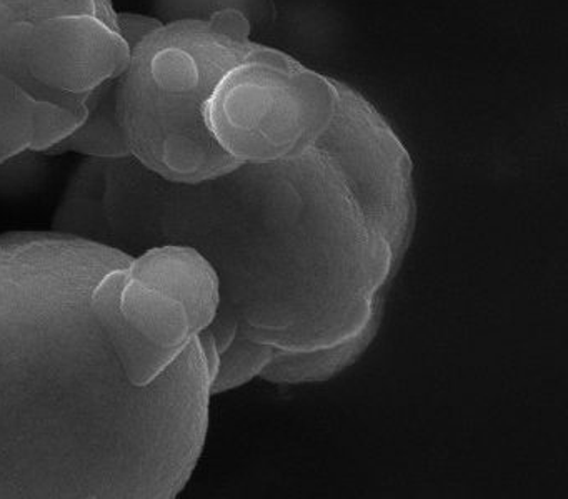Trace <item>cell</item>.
<instances>
[{"label": "cell", "instance_id": "obj_8", "mask_svg": "<svg viewBox=\"0 0 568 499\" xmlns=\"http://www.w3.org/2000/svg\"><path fill=\"white\" fill-rule=\"evenodd\" d=\"M385 315V296L375 303L371 318L364 328L334 345L321 348L287 352L277 349L261 379L271 385L298 386L314 385L334 379L347 371L374 345Z\"/></svg>", "mask_w": 568, "mask_h": 499}, {"label": "cell", "instance_id": "obj_9", "mask_svg": "<svg viewBox=\"0 0 568 499\" xmlns=\"http://www.w3.org/2000/svg\"><path fill=\"white\" fill-rule=\"evenodd\" d=\"M275 352L277 348L274 346L252 339L239 328L231 345L219 356L217 373L212 381L211 391L219 395L241 388L252 379L261 378Z\"/></svg>", "mask_w": 568, "mask_h": 499}, {"label": "cell", "instance_id": "obj_2", "mask_svg": "<svg viewBox=\"0 0 568 499\" xmlns=\"http://www.w3.org/2000/svg\"><path fill=\"white\" fill-rule=\"evenodd\" d=\"M242 45L204 23L184 22L158 30L135 50L125 109L129 115L149 112L155 125L162 123L164 162L175 179H221L241 166L209 132L204 106Z\"/></svg>", "mask_w": 568, "mask_h": 499}, {"label": "cell", "instance_id": "obj_4", "mask_svg": "<svg viewBox=\"0 0 568 499\" xmlns=\"http://www.w3.org/2000/svg\"><path fill=\"white\" fill-rule=\"evenodd\" d=\"M315 146L331 160L400 269L417 226L414 166L404 143L364 99L345 92Z\"/></svg>", "mask_w": 568, "mask_h": 499}, {"label": "cell", "instance_id": "obj_5", "mask_svg": "<svg viewBox=\"0 0 568 499\" xmlns=\"http://www.w3.org/2000/svg\"><path fill=\"white\" fill-rule=\"evenodd\" d=\"M94 306L138 386L158 378L195 338L184 306L132 278L128 269L111 273L99 285Z\"/></svg>", "mask_w": 568, "mask_h": 499}, {"label": "cell", "instance_id": "obj_3", "mask_svg": "<svg viewBox=\"0 0 568 499\" xmlns=\"http://www.w3.org/2000/svg\"><path fill=\"white\" fill-rule=\"evenodd\" d=\"M344 95L335 83L244 43L205 100V125L241 165L277 162L312 149Z\"/></svg>", "mask_w": 568, "mask_h": 499}, {"label": "cell", "instance_id": "obj_6", "mask_svg": "<svg viewBox=\"0 0 568 499\" xmlns=\"http://www.w3.org/2000/svg\"><path fill=\"white\" fill-rule=\"evenodd\" d=\"M124 53L121 39L94 17H62L41 26L32 70L49 85L81 92L111 75Z\"/></svg>", "mask_w": 568, "mask_h": 499}, {"label": "cell", "instance_id": "obj_1", "mask_svg": "<svg viewBox=\"0 0 568 499\" xmlns=\"http://www.w3.org/2000/svg\"><path fill=\"white\" fill-rule=\"evenodd\" d=\"M229 176L219 309L252 339L287 352L361 332L398 266L327 155L314 145Z\"/></svg>", "mask_w": 568, "mask_h": 499}, {"label": "cell", "instance_id": "obj_7", "mask_svg": "<svg viewBox=\"0 0 568 499\" xmlns=\"http://www.w3.org/2000/svg\"><path fill=\"white\" fill-rule=\"evenodd\" d=\"M128 273L181 303L195 336L214 323L221 308V278L201 249L184 245L159 246L134 259Z\"/></svg>", "mask_w": 568, "mask_h": 499}]
</instances>
